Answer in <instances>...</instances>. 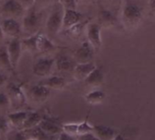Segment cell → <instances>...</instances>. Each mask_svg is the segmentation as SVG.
<instances>
[{
    "label": "cell",
    "mask_w": 155,
    "mask_h": 140,
    "mask_svg": "<svg viewBox=\"0 0 155 140\" xmlns=\"http://www.w3.org/2000/svg\"><path fill=\"white\" fill-rule=\"evenodd\" d=\"M25 7L17 0H5L0 6V15L3 18H18L25 13Z\"/></svg>",
    "instance_id": "obj_4"
},
{
    "label": "cell",
    "mask_w": 155,
    "mask_h": 140,
    "mask_svg": "<svg viewBox=\"0 0 155 140\" xmlns=\"http://www.w3.org/2000/svg\"><path fill=\"white\" fill-rule=\"evenodd\" d=\"M4 33H3V30H2V27H1V25H0V41L4 38Z\"/></svg>",
    "instance_id": "obj_41"
},
{
    "label": "cell",
    "mask_w": 155,
    "mask_h": 140,
    "mask_svg": "<svg viewBox=\"0 0 155 140\" xmlns=\"http://www.w3.org/2000/svg\"><path fill=\"white\" fill-rule=\"evenodd\" d=\"M75 65L76 63L74 59L69 57L66 55H59L56 58H54V66L60 72L73 73Z\"/></svg>",
    "instance_id": "obj_16"
},
{
    "label": "cell",
    "mask_w": 155,
    "mask_h": 140,
    "mask_svg": "<svg viewBox=\"0 0 155 140\" xmlns=\"http://www.w3.org/2000/svg\"><path fill=\"white\" fill-rule=\"evenodd\" d=\"M56 46L52 42V40L45 35L41 34L40 32L38 33L37 36V52L43 53V54H47L50 52H53L55 50Z\"/></svg>",
    "instance_id": "obj_19"
},
{
    "label": "cell",
    "mask_w": 155,
    "mask_h": 140,
    "mask_svg": "<svg viewBox=\"0 0 155 140\" xmlns=\"http://www.w3.org/2000/svg\"><path fill=\"white\" fill-rule=\"evenodd\" d=\"M54 67V58L41 57L35 61L33 66V73L39 77H46L50 76Z\"/></svg>",
    "instance_id": "obj_5"
},
{
    "label": "cell",
    "mask_w": 155,
    "mask_h": 140,
    "mask_svg": "<svg viewBox=\"0 0 155 140\" xmlns=\"http://www.w3.org/2000/svg\"><path fill=\"white\" fill-rule=\"evenodd\" d=\"M64 8L58 2L52 9L45 23V28L50 35L57 34L63 28V16Z\"/></svg>",
    "instance_id": "obj_3"
},
{
    "label": "cell",
    "mask_w": 155,
    "mask_h": 140,
    "mask_svg": "<svg viewBox=\"0 0 155 140\" xmlns=\"http://www.w3.org/2000/svg\"><path fill=\"white\" fill-rule=\"evenodd\" d=\"M17 1L25 7V10L33 7L35 5V2H36V0H17Z\"/></svg>",
    "instance_id": "obj_33"
},
{
    "label": "cell",
    "mask_w": 155,
    "mask_h": 140,
    "mask_svg": "<svg viewBox=\"0 0 155 140\" xmlns=\"http://www.w3.org/2000/svg\"><path fill=\"white\" fill-rule=\"evenodd\" d=\"M14 140H28V136L25 130L22 129V131L17 132L14 137Z\"/></svg>",
    "instance_id": "obj_34"
},
{
    "label": "cell",
    "mask_w": 155,
    "mask_h": 140,
    "mask_svg": "<svg viewBox=\"0 0 155 140\" xmlns=\"http://www.w3.org/2000/svg\"><path fill=\"white\" fill-rule=\"evenodd\" d=\"M27 114H28V112H26V111H17V112L9 114L7 116V118L15 127L22 128V126L27 117Z\"/></svg>",
    "instance_id": "obj_24"
},
{
    "label": "cell",
    "mask_w": 155,
    "mask_h": 140,
    "mask_svg": "<svg viewBox=\"0 0 155 140\" xmlns=\"http://www.w3.org/2000/svg\"><path fill=\"white\" fill-rule=\"evenodd\" d=\"M57 140H75V138H74V136H71V135H69V134L63 131L62 133H60L58 135Z\"/></svg>",
    "instance_id": "obj_35"
},
{
    "label": "cell",
    "mask_w": 155,
    "mask_h": 140,
    "mask_svg": "<svg viewBox=\"0 0 155 140\" xmlns=\"http://www.w3.org/2000/svg\"><path fill=\"white\" fill-rule=\"evenodd\" d=\"M112 140H126L122 134H117Z\"/></svg>",
    "instance_id": "obj_40"
},
{
    "label": "cell",
    "mask_w": 155,
    "mask_h": 140,
    "mask_svg": "<svg viewBox=\"0 0 155 140\" xmlns=\"http://www.w3.org/2000/svg\"><path fill=\"white\" fill-rule=\"evenodd\" d=\"M105 98V94L104 91L102 90H93L91 92H89L86 96H85V99L89 104L92 105H97L102 103Z\"/></svg>",
    "instance_id": "obj_23"
},
{
    "label": "cell",
    "mask_w": 155,
    "mask_h": 140,
    "mask_svg": "<svg viewBox=\"0 0 155 140\" xmlns=\"http://www.w3.org/2000/svg\"><path fill=\"white\" fill-rule=\"evenodd\" d=\"M0 25L5 36L10 38L19 37L22 33V25L16 18H3L0 21Z\"/></svg>",
    "instance_id": "obj_6"
},
{
    "label": "cell",
    "mask_w": 155,
    "mask_h": 140,
    "mask_svg": "<svg viewBox=\"0 0 155 140\" xmlns=\"http://www.w3.org/2000/svg\"><path fill=\"white\" fill-rule=\"evenodd\" d=\"M8 129V121L7 119L0 117V134H5Z\"/></svg>",
    "instance_id": "obj_32"
},
{
    "label": "cell",
    "mask_w": 155,
    "mask_h": 140,
    "mask_svg": "<svg viewBox=\"0 0 155 140\" xmlns=\"http://www.w3.org/2000/svg\"><path fill=\"white\" fill-rule=\"evenodd\" d=\"M40 84L49 87L50 89H62L66 85V80L60 76H48L44 77Z\"/></svg>",
    "instance_id": "obj_20"
},
{
    "label": "cell",
    "mask_w": 155,
    "mask_h": 140,
    "mask_svg": "<svg viewBox=\"0 0 155 140\" xmlns=\"http://www.w3.org/2000/svg\"><path fill=\"white\" fill-rule=\"evenodd\" d=\"M78 1H81V2H86V1H89V0H77V2Z\"/></svg>",
    "instance_id": "obj_42"
},
{
    "label": "cell",
    "mask_w": 155,
    "mask_h": 140,
    "mask_svg": "<svg viewBox=\"0 0 155 140\" xmlns=\"http://www.w3.org/2000/svg\"><path fill=\"white\" fill-rule=\"evenodd\" d=\"M0 67L7 70H14L9 59L6 46H0Z\"/></svg>",
    "instance_id": "obj_25"
},
{
    "label": "cell",
    "mask_w": 155,
    "mask_h": 140,
    "mask_svg": "<svg viewBox=\"0 0 155 140\" xmlns=\"http://www.w3.org/2000/svg\"><path fill=\"white\" fill-rule=\"evenodd\" d=\"M42 120V117L39 115V113L37 112H28L27 117L22 126V129L26 130V129H30L33 128L36 126H38V124L40 123V121Z\"/></svg>",
    "instance_id": "obj_22"
},
{
    "label": "cell",
    "mask_w": 155,
    "mask_h": 140,
    "mask_svg": "<svg viewBox=\"0 0 155 140\" xmlns=\"http://www.w3.org/2000/svg\"><path fill=\"white\" fill-rule=\"evenodd\" d=\"M54 0H36V2H39L42 5H50L52 3H54Z\"/></svg>",
    "instance_id": "obj_39"
},
{
    "label": "cell",
    "mask_w": 155,
    "mask_h": 140,
    "mask_svg": "<svg viewBox=\"0 0 155 140\" xmlns=\"http://www.w3.org/2000/svg\"><path fill=\"white\" fill-rule=\"evenodd\" d=\"M38 127L47 135L56 137L63 132L62 125L59 124L57 120L51 118H42V120L38 124Z\"/></svg>",
    "instance_id": "obj_10"
},
{
    "label": "cell",
    "mask_w": 155,
    "mask_h": 140,
    "mask_svg": "<svg viewBox=\"0 0 155 140\" xmlns=\"http://www.w3.org/2000/svg\"><path fill=\"white\" fill-rule=\"evenodd\" d=\"M149 8H150L151 14H152V15H155V0H150Z\"/></svg>",
    "instance_id": "obj_37"
},
{
    "label": "cell",
    "mask_w": 155,
    "mask_h": 140,
    "mask_svg": "<svg viewBox=\"0 0 155 140\" xmlns=\"http://www.w3.org/2000/svg\"><path fill=\"white\" fill-rule=\"evenodd\" d=\"M95 67H96V65L93 62L76 64L73 71L74 77L76 80L84 81Z\"/></svg>",
    "instance_id": "obj_15"
},
{
    "label": "cell",
    "mask_w": 155,
    "mask_h": 140,
    "mask_svg": "<svg viewBox=\"0 0 155 140\" xmlns=\"http://www.w3.org/2000/svg\"><path fill=\"white\" fill-rule=\"evenodd\" d=\"M41 23H42V15L35 8L34 5L33 7L27 9L25 15H23L22 30L29 34V36L36 34L39 32Z\"/></svg>",
    "instance_id": "obj_2"
},
{
    "label": "cell",
    "mask_w": 155,
    "mask_h": 140,
    "mask_svg": "<svg viewBox=\"0 0 155 140\" xmlns=\"http://www.w3.org/2000/svg\"><path fill=\"white\" fill-rule=\"evenodd\" d=\"M101 30H102V27L99 26L98 23H90L86 26L87 41L94 47V51L99 50L102 46Z\"/></svg>",
    "instance_id": "obj_9"
},
{
    "label": "cell",
    "mask_w": 155,
    "mask_h": 140,
    "mask_svg": "<svg viewBox=\"0 0 155 140\" xmlns=\"http://www.w3.org/2000/svg\"><path fill=\"white\" fill-rule=\"evenodd\" d=\"M63 128V131L71 135V136H75L77 135V128H78V124H74V123H68L65 125L62 126Z\"/></svg>",
    "instance_id": "obj_28"
},
{
    "label": "cell",
    "mask_w": 155,
    "mask_h": 140,
    "mask_svg": "<svg viewBox=\"0 0 155 140\" xmlns=\"http://www.w3.org/2000/svg\"><path fill=\"white\" fill-rule=\"evenodd\" d=\"M6 47H7V52H8V56H9V59L11 62L12 67H13V69H15L19 63V60L21 58V54H22V50H23L20 37L11 38V40L9 41Z\"/></svg>",
    "instance_id": "obj_8"
},
{
    "label": "cell",
    "mask_w": 155,
    "mask_h": 140,
    "mask_svg": "<svg viewBox=\"0 0 155 140\" xmlns=\"http://www.w3.org/2000/svg\"><path fill=\"white\" fill-rule=\"evenodd\" d=\"M6 77L5 75H3L2 73H0V87H2L3 85H5L6 83Z\"/></svg>",
    "instance_id": "obj_38"
},
{
    "label": "cell",
    "mask_w": 155,
    "mask_h": 140,
    "mask_svg": "<svg viewBox=\"0 0 155 140\" xmlns=\"http://www.w3.org/2000/svg\"><path fill=\"white\" fill-rule=\"evenodd\" d=\"M51 94V89L40 83L34 85L29 89V97L30 98L37 103H41L45 101Z\"/></svg>",
    "instance_id": "obj_11"
},
{
    "label": "cell",
    "mask_w": 155,
    "mask_h": 140,
    "mask_svg": "<svg viewBox=\"0 0 155 140\" xmlns=\"http://www.w3.org/2000/svg\"><path fill=\"white\" fill-rule=\"evenodd\" d=\"M93 127L89 125L87 119H85L84 122L81 124H78V128H77V136H83L88 133H92Z\"/></svg>",
    "instance_id": "obj_26"
},
{
    "label": "cell",
    "mask_w": 155,
    "mask_h": 140,
    "mask_svg": "<svg viewBox=\"0 0 155 140\" xmlns=\"http://www.w3.org/2000/svg\"><path fill=\"white\" fill-rule=\"evenodd\" d=\"M38 33L34 34V35H30L29 36L21 39L22 47L26 49L30 53L37 52V36H38Z\"/></svg>",
    "instance_id": "obj_21"
},
{
    "label": "cell",
    "mask_w": 155,
    "mask_h": 140,
    "mask_svg": "<svg viewBox=\"0 0 155 140\" xmlns=\"http://www.w3.org/2000/svg\"><path fill=\"white\" fill-rule=\"evenodd\" d=\"M94 55V49L88 41H84L74 51V59L76 64L92 62Z\"/></svg>",
    "instance_id": "obj_7"
},
{
    "label": "cell",
    "mask_w": 155,
    "mask_h": 140,
    "mask_svg": "<svg viewBox=\"0 0 155 140\" xmlns=\"http://www.w3.org/2000/svg\"><path fill=\"white\" fill-rule=\"evenodd\" d=\"M92 133L100 140H112L117 135L114 128L103 125L94 126Z\"/></svg>",
    "instance_id": "obj_18"
},
{
    "label": "cell",
    "mask_w": 155,
    "mask_h": 140,
    "mask_svg": "<svg viewBox=\"0 0 155 140\" xmlns=\"http://www.w3.org/2000/svg\"><path fill=\"white\" fill-rule=\"evenodd\" d=\"M121 19L124 26L126 29H135L139 26L143 20L142 7L138 4L128 0L122 7Z\"/></svg>",
    "instance_id": "obj_1"
},
{
    "label": "cell",
    "mask_w": 155,
    "mask_h": 140,
    "mask_svg": "<svg viewBox=\"0 0 155 140\" xmlns=\"http://www.w3.org/2000/svg\"><path fill=\"white\" fill-rule=\"evenodd\" d=\"M85 24H86V23H84V22H83V21H82V22L78 23L77 25H75V26H72L71 28L67 29L66 31H67V32H69L73 36H75V37L80 36H81V34L83 33V30H84V27Z\"/></svg>",
    "instance_id": "obj_27"
},
{
    "label": "cell",
    "mask_w": 155,
    "mask_h": 140,
    "mask_svg": "<svg viewBox=\"0 0 155 140\" xmlns=\"http://www.w3.org/2000/svg\"><path fill=\"white\" fill-rule=\"evenodd\" d=\"M84 15L76 9H64L63 16V28L67 30L82 22Z\"/></svg>",
    "instance_id": "obj_12"
},
{
    "label": "cell",
    "mask_w": 155,
    "mask_h": 140,
    "mask_svg": "<svg viewBox=\"0 0 155 140\" xmlns=\"http://www.w3.org/2000/svg\"><path fill=\"white\" fill-rule=\"evenodd\" d=\"M8 97L10 103L17 107H23L25 104V96L21 87L17 84L10 83L8 85Z\"/></svg>",
    "instance_id": "obj_13"
},
{
    "label": "cell",
    "mask_w": 155,
    "mask_h": 140,
    "mask_svg": "<svg viewBox=\"0 0 155 140\" xmlns=\"http://www.w3.org/2000/svg\"><path fill=\"white\" fill-rule=\"evenodd\" d=\"M79 140H100L98 139L93 133H88L83 136H79Z\"/></svg>",
    "instance_id": "obj_36"
},
{
    "label": "cell",
    "mask_w": 155,
    "mask_h": 140,
    "mask_svg": "<svg viewBox=\"0 0 155 140\" xmlns=\"http://www.w3.org/2000/svg\"><path fill=\"white\" fill-rule=\"evenodd\" d=\"M10 98L8 95L5 93H0V107L1 108H5L8 105H10Z\"/></svg>",
    "instance_id": "obj_31"
},
{
    "label": "cell",
    "mask_w": 155,
    "mask_h": 140,
    "mask_svg": "<svg viewBox=\"0 0 155 140\" xmlns=\"http://www.w3.org/2000/svg\"><path fill=\"white\" fill-rule=\"evenodd\" d=\"M99 26L103 28H110L117 24L116 15L109 9L103 8L98 13V22Z\"/></svg>",
    "instance_id": "obj_14"
},
{
    "label": "cell",
    "mask_w": 155,
    "mask_h": 140,
    "mask_svg": "<svg viewBox=\"0 0 155 140\" xmlns=\"http://www.w3.org/2000/svg\"><path fill=\"white\" fill-rule=\"evenodd\" d=\"M64 9H76L77 0H58Z\"/></svg>",
    "instance_id": "obj_29"
},
{
    "label": "cell",
    "mask_w": 155,
    "mask_h": 140,
    "mask_svg": "<svg viewBox=\"0 0 155 140\" xmlns=\"http://www.w3.org/2000/svg\"><path fill=\"white\" fill-rule=\"evenodd\" d=\"M110 5H113V8H112V12H114L115 15L116 13L121 10L122 8V5H123V0H106Z\"/></svg>",
    "instance_id": "obj_30"
},
{
    "label": "cell",
    "mask_w": 155,
    "mask_h": 140,
    "mask_svg": "<svg viewBox=\"0 0 155 140\" xmlns=\"http://www.w3.org/2000/svg\"><path fill=\"white\" fill-rule=\"evenodd\" d=\"M104 80V72L101 67H96L84 80V84L91 87H98L103 85Z\"/></svg>",
    "instance_id": "obj_17"
}]
</instances>
